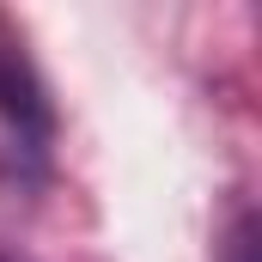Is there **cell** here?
<instances>
[{
    "mask_svg": "<svg viewBox=\"0 0 262 262\" xmlns=\"http://www.w3.org/2000/svg\"><path fill=\"white\" fill-rule=\"evenodd\" d=\"M0 122H6V134L18 140V152L31 165L49 159V146H55V104H49V85H43L37 61L25 55V43L6 25H0Z\"/></svg>",
    "mask_w": 262,
    "mask_h": 262,
    "instance_id": "1",
    "label": "cell"
},
{
    "mask_svg": "<svg viewBox=\"0 0 262 262\" xmlns=\"http://www.w3.org/2000/svg\"><path fill=\"white\" fill-rule=\"evenodd\" d=\"M226 262H256V226H250V220L232 232V244H226Z\"/></svg>",
    "mask_w": 262,
    "mask_h": 262,
    "instance_id": "2",
    "label": "cell"
},
{
    "mask_svg": "<svg viewBox=\"0 0 262 262\" xmlns=\"http://www.w3.org/2000/svg\"><path fill=\"white\" fill-rule=\"evenodd\" d=\"M0 262H6V256H0Z\"/></svg>",
    "mask_w": 262,
    "mask_h": 262,
    "instance_id": "3",
    "label": "cell"
}]
</instances>
